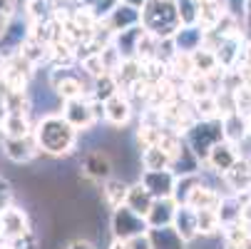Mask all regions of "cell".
Segmentation results:
<instances>
[{"instance_id": "cell-35", "label": "cell", "mask_w": 251, "mask_h": 249, "mask_svg": "<svg viewBox=\"0 0 251 249\" xmlns=\"http://www.w3.org/2000/svg\"><path fill=\"white\" fill-rule=\"evenodd\" d=\"M167 167H172V157L167 150H162L159 145L142 150V169H167Z\"/></svg>"}, {"instance_id": "cell-54", "label": "cell", "mask_w": 251, "mask_h": 249, "mask_svg": "<svg viewBox=\"0 0 251 249\" xmlns=\"http://www.w3.org/2000/svg\"><path fill=\"white\" fill-rule=\"evenodd\" d=\"M244 25H246L249 35H251V8H249V13H246V18H244Z\"/></svg>"}, {"instance_id": "cell-44", "label": "cell", "mask_w": 251, "mask_h": 249, "mask_svg": "<svg viewBox=\"0 0 251 249\" xmlns=\"http://www.w3.org/2000/svg\"><path fill=\"white\" fill-rule=\"evenodd\" d=\"M122 3V0H95V5H92V13L97 15V20H104L107 15H110L117 5Z\"/></svg>"}, {"instance_id": "cell-36", "label": "cell", "mask_w": 251, "mask_h": 249, "mask_svg": "<svg viewBox=\"0 0 251 249\" xmlns=\"http://www.w3.org/2000/svg\"><path fill=\"white\" fill-rule=\"evenodd\" d=\"M162 132H164V125H157V122H147V120H142L139 127H137V145L145 150V147H152V145H159V139H162Z\"/></svg>"}, {"instance_id": "cell-30", "label": "cell", "mask_w": 251, "mask_h": 249, "mask_svg": "<svg viewBox=\"0 0 251 249\" xmlns=\"http://www.w3.org/2000/svg\"><path fill=\"white\" fill-rule=\"evenodd\" d=\"M152 202H154L152 192H150L145 185H142L139 180H137L134 185H129V190H127V199H125L127 207H132L134 212H139V215H145V217H147V212H150Z\"/></svg>"}, {"instance_id": "cell-13", "label": "cell", "mask_w": 251, "mask_h": 249, "mask_svg": "<svg viewBox=\"0 0 251 249\" xmlns=\"http://www.w3.org/2000/svg\"><path fill=\"white\" fill-rule=\"evenodd\" d=\"M107 30H110L112 35L120 32V30H127V28H134L142 23V8H134L129 3H120L110 15H107L104 20H100Z\"/></svg>"}, {"instance_id": "cell-28", "label": "cell", "mask_w": 251, "mask_h": 249, "mask_svg": "<svg viewBox=\"0 0 251 249\" xmlns=\"http://www.w3.org/2000/svg\"><path fill=\"white\" fill-rule=\"evenodd\" d=\"M60 0H25V18L30 23H45L52 20L57 13Z\"/></svg>"}, {"instance_id": "cell-52", "label": "cell", "mask_w": 251, "mask_h": 249, "mask_svg": "<svg viewBox=\"0 0 251 249\" xmlns=\"http://www.w3.org/2000/svg\"><path fill=\"white\" fill-rule=\"evenodd\" d=\"M0 249H18L13 242H8V239H3V237H0Z\"/></svg>"}, {"instance_id": "cell-49", "label": "cell", "mask_w": 251, "mask_h": 249, "mask_svg": "<svg viewBox=\"0 0 251 249\" xmlns=\"http://www.w3.org/2000/svg\"><path fill=\"white\" fill-rule=\"evenodd\" d=\"M67 249H97V247L90 239H73V242L67 244Z\"/></svg>"}, {"instance_id": "cell-45", "label": "cell", "mask_w": 251, "mask_h": 249, "mask_svg": "<svg viewBox=\"0 0 251 249\" xmlns=\"http://www.w3.org/2000/svg\"><path fill=\"white\" fill-rule=\"evenodd\" d=\"M10 204H15V202H13V187H10L8 180H3V177H0V212H3L5 207H10Z\"/></svg>"}, {"instance_id": "cell-15", "label": "cell", "mask_w": 251, "mask_h": 249, "mask_svg": "<svg viewBox=\"0 0 251 249\" xmlns=\"http://www.w3.org/2000/svg\"><path fill=\"white\" fill-rule=\"evenodd\" d=\"M222 192L217 190V187H211V185H206V182H197L192 190H189V194H187V199L182 202V204H189V207H194V209H219V202H222Z\"/></svg>"}, {"instance_id": "cell-21", "label": "cell", "mask_w": 251, "mask_h": 249, "mask_svg": "<svg viewBox=\"0 0 251 249\" xmlns=\"http://www.w3.org/2000/svg\"><path fill=\"white\" fill-rule=\"evenodd\" d=\"M172 227L182 234L187 242H194L199 237V227H197V209L189 207V204H179L176 207V215H174V222Z\"/></svg>"}, {"instance_id": "cell-3", "label": "cell", "mask_w": 251, "mask_h": 249, "mask_svg": "<svg viewBox=\"0 0 251 249\" xmlns=\"http://www.w3.org/2000/svg\"><path fill=\"white\" fill-rule=\"evenodd\" d=\"M224 139V125L222 117H211V120H194V125L184 132V142L197 152V157L204 162L209 152Z\"/></svg>"}, {"instance_id": "cell-38", "label": "cell", "mask_w": 251, "mask_h": 249, "mask_svg": "<svg viewBox=\"0 0 251 249\" xmlns=\"http://www.w3.org/2000/svg\"><path fill=\"white\" fill-rule=\"evenodd\" d=\"M192 112H194L197 120L219 117V102H217V95H206V97L192 100Z\"/></svg>"}, {"instance_id": "cell-33", "label": "cell", "mask_w": 251, "mask_h": 249, "mask_svg": "<svg viewBox=\"0 0 251 249\" xmlns=\"http://www.w3.org/2000/svg\"><path fill=\"white\" fill-rule=\"evenodd\" d=\"M115 78L120 80V85H122V90H127L134 80H139V78H145V62H142L139 57H129V60H122V65H120V70L115 73Z\"/></svg>"}, {"instance_id": "cell-12", "label": "cell", "mask_w": 251, "mask_h": 249, "mask_svg": "<svg viewBox=\"0 0 251 249\" xmlns=\"http://www.w3.org/2000/svg\"><path fill=\"white\" fill-rule=\"evenodd\" d=\"M129 120H132V97L125 90L104 100V122H110L112 127H125Z\"/></svg>"}, {"instance_id": "cell-1", "label": "cell", "mask_w": 251, "mask_h": 249, "mask_svg": "<svg viewBox=\"0 0 251 249\" xmlns=\"http://www.w3.org/2000/svg\"><path fill=\"white\" fill-rule=\"evenodd\" d=\"M35 139H38V147L43 155L48 157H67L73 155L77 147V137L80 132L70 125L62 112H48L35 122L32 130Z\"/></svg>"}, {"instance_id": "cell-25", "label": "cell", "mask_w": 251, "mask_h": 249, "mask_svg": "<svg viewBox=\"0 0 251 249\" xmlns=\"http://www.w3.org/2000/svg\"><path fill=\"white\" fill-rule=\"evenodd\" d=\"M32 130H35V122L30 120V115L8 112L5 120L0 122V135L3 137H27V135H32Z\"/></svg>"}, {"instance_id": "cell-23", "label": "cell", "mask_w": 251, "mask_h": 249, "mask_svg": "<svg viewBox=\"0 0 251 249\" xmlns=\"http://www.w3.org/2000/svg\"><path fill=\"white\" fill-rule=\"evenodd\" d=\"M182 87H184L182 92H184V97H187V100H199V97L214 95V92L219 90L211 75H201V73L189 75V78L184 80V85H182Z\"/></svg>"}, {"instance_id": "cell-29", "label": "cell", "mask_w": 251, "mask_h": 249, "mask_svg": "<svg viewBox=\"0 0 251 249\" xmlns=\"http://www.w3.org/2000/svg\"><path fill=\"white\" fill-rule=\"evenodd\" d=\"M192 60H194V70L201 75H219L222 73V65H219V57H217V50H211L206 45H201L199 50L192 53Z\"/></svg>"}, {"instance_id": "cell-26", "label": "cell", "mask_w": 251, "mask_h": 249, "mask_svg": "<svg viewBox=\"0 0 251 249\" xmlns=\"http://www.w3.org/2000/svg\"><path fill=\"white\" fill-rule=\"evenodd\" d=\"M27 62H32L35 67H40V65H48L50 62V55H52V48L48 45V43H43V40H35V38H27L23 45H20V50H18Z\"/></svg>"}, {"instance_id": "cell-39", "label": "cell", "mask_w": 251, "mask_h": 249, "mask_svg": "<svg viewBox=\"0 0 251 249\" xmlns=\"http://www.w3.org/2000/svg\"><path fill=\"white\" fill-rule=\"evenodd\" d=\"M3 100H5L8 112H15V115H30V110H32V100H30L27 92H15V90H10Z\"/></svg>"}, {"instance_id": "cell-53", "label": "cell", "mask_w": 251, "mask_h": 249, "mask_svg": "<svg viewBox=\"0 0 251 249\" xmlns=\"http://www.w3.org/2000/svg\"><path fill=\"white\" fill-rule=\"evenodd\" d=\"M122 3H129V5H134V8H142L147 0H122Z\"/></svg>"}, {"instance_id": "cell-9", "label": "cell", "mask_w": 251, "mask_h": 249, "mask_svg": "<svg viewBox=\"0 0 251 249\" xmlns=\"http://www.w3.org/2000/svg\"><path fill=\"white\" fill-rule=\"evenodd\" d=\"M239 157H241L239 145H234V142H229V139H222L219 145L209 152V157L204 160V167L211 169L214 174L224 177V174L239 162Z\"/></svg>"}, {"instance_id": "cell-17", "label": "cell", "mask_w": 251, "mask_h": 249, "mask_svg": "<svg viewBox=\"0 0 251 249\" xmlns=\"http://www.w3.org/2000/svg\"><path fill=\"white\" fill-rule=\"evenodd\" d=\"M145 32H147V28L145 25H134V28H127V30H120V32H115L112 35V45L120 50V55L125 57V60H129V57H137V50H139V40L145 38Z\"/></svg>"}, {"instance_id": "cell-16", "label": "cell", "mask_w": 251, "mask_h": 249, "mask_svg": "<svg viewBox=\"0 0 251 249\" xmlns=\"http://www.w3.org/2000/svg\"><path fill=\"white\" fill-rule=\"evenodd\" d=\"M82 174L87 177V180L92 182H104L112 177V162L110 157H107L104 152L100 150H92L82 157Z\"/></svg>"}, {"instance_id": "cell-56", "label": "cell", "mask_w": 251, "mask_h": 249, "mask_svg": "<svg viewBox=\"0 0 251 249\" xmlns=\"http://www.w3.org/2000/svg\"><path fill=\"white\" fill-rule=\"evenodd\" d=\"M3 80H5V62L0 60V83H3Z\"/></svg>"}, {"instance_id": "cell-31", "label": "cell", "mask_w": 251, "mask_h": 249, "mask_svg": "<svg viewBox=\"0 0 251 249\" xmlns=\"http://www.w3.org/2000/svg\"><path fill=\"white\" fill-rule=\"evenodd\" d=\"M127 190H129V185L122 182V180H112V177H110V180H104L102 182V199H104V204L110 209L122 207L125 199H127Z\"/></svg>"}, {"instance_id": "cell-4", "label": "cell", "mask_w": 251, "mask_h": 249, "mask_svg": "<svg viewBox=\"0 0 251 249\" xmlns=\"http://www.w3.org/2000/svg\"><path fill=\"white\" fill-rule=\"evenodd\" d=\"M110 229H112V237L129 242L132 237H139V234L150 232V224H147V217L145 215H139V212H134L132 207L122 204V207L112 209Z\"/></svg>"}, {"instance_id": "cell-46", "label": "cell", "mask_w": 251, "mask_h": 249, "mask_svg": "<svg viewBox=\"0 0 251 249\" xmlns=\"http://www.w3.org/2000/svg\"><path fill=\"white\" fill-rule=\"evenodd\" d=\"M127 249H152V242H150V234H139V237H132L127 242Z\"/></svg>"}, {"instance_id": "cell-24", "label": "cell", "mask_w": 251, "mask_h": 249, "mask_svg": "<svg viewBox=\"0 0 251 249\" xmlns=\"http://www.w3.org/2000/svg\"><path fill=\"white\" fill-rule=\"evenodd\" d=\"M222 125H224V139L234 142V145H241V142L249 137V117H244L241 112L224 115Z\"/></svg>"}, {"instance_id": "cell-22", "label": "cell", "mask_w": 251, "mask_h": 249, "mask_svg": "<svg viewBox=\"0 0 251 249\" xmlns=\"http://www.w3.org/2000/svg\"><path fill=\"white\" fill-rule=\"evenodd\" d=\"M201 167H204V162L197 157V152L187 145L179 147V152L172 157V169L176 172V177H187V174H199L201 172Z\"/></svg>"}, {"instance_id": "cell-48", "label": "cell", "mask_w": 251, "mask_h": 249, "mask_svg": "<svg viewBox=\"0 0 251 249\" xmlns=\"http://www.w3.org/2000/svg\"><path fill=\"white\" fill-rule=\"evenodd\" d=\"M0 13L18 15V0H0Z\"/></svg>"}, {"instance_id": "cell-32", "label": "cell", "mask_w": 251, "mask_h": 249, "mask_svg": "<svg viewBox=\"0 0 251 249\" xmlns=\"http://www.w3.org/2000/svg\"><path fill=\"white\" fill-rule=\"evenodd\" d=\"M117 92H122V85H120V80L112 75V73H104L102 78H97V80H92V87H90V97H95V100H110L112 95H117Z\"/></svg>"}, {"instance_id": "cell-2", "label": "cell", "mask_w": 251, "mask_h": 249, "mask_svg": "<svg viewBox=\"0 0 251 249\" xmlns=\"http://www.w3.org/2000/svg\"><path fill=\"white\" fill-rule=\"evenodd\" d=\"M142 25L162 40L172 38V35L182 28L176 0H147V3L142 5Z\"/></svg>"}, {"instance_id": "cell-11", "label": "cell", "mask_w": 251, "mask_h": 249, "mask_svg": "<svg viewBox=\"0 0 251 249\" xmlns=\"http://www.w3.org/2000/svg\"><path fill=\"white\" fill-rule=\"evenodd\" d=\"M244 50H246V40L241 30L239 32H231V35H224L219 48H217V57H219V65L224 70H234L241 65L244 60Z\"/></svg>"}, {"instance_id": "cell-41", "label": "cell", "mask_w": 251, "mask_h": 249, "mask_svg": "<svg viewBox=\"0 0 251 249\" xmlns=\"http://www.w3.org/2000/svg\"><path fill=\"white\" fill-rule=\"evenodd\" d=\"M80 65H82V73H85L90 80H97V78H102V75L107 73L104 65H102L100 53H90L87 57H82V60H80Z\"/></svg>"}, {"instance_id": "cell-50", "label": "cell", "mask_w": 251, "mask_h": 249, "mask_svg": "<svg viewBox=\"0 0 251 249\" xmlns=\"http://www.w3.org/2000/svg\"><path fill=\"white\" fill-rule=\"evenodd\" d=\"M10 20H13V15H5V13H0V38H3V35H5V30H8Z\"/></svg>"}, {"instance_id": "cell-10", "label": "cell", "mask_w": 251, "mask_h": 249, "mask_svg": "<svg viewBox=\"0 0 251 249\" xmlns=\"http://www.w3.org/2000/svg\"><path fill=\"white\" fill-rule=\"evenodd\" d=\"M3 152L15 165H27L38 155H43L40 147H38L35 135H27V137H3Z\"/></svg>"}, {"instance_id": "cell-5", "label": "cell", "mask_w": 251, "mask_h": 249, "mask_svg": "<svg viewBox=\"0 0 251 249\" xmlns=\"http://www.w3.org/2000/svg\"><path fill=\"white\" fill-rule=\"evenodd\" d=\"M50 87H52V92L57 95L60 102L90 95L85 83L73 73V67H57V65H52V70H50Z\"/></svg>"}, {"instance_id": "cell-43", "label": "cell", "mask_w": 251, "mask_h": 249, "mask_svg": "<svg viewBox=\"0 0 251 249\" xmlns=\"http://www.w3.org/2000/svg\"><path fill=\"white\" fill-rule=\"evenodd\" d=\"M222 3H224V13L236 18L239 23L246 18V13L251 8V0H222Z\"/></svg>"}, {"instance_id": "cell-19", "label": "cell", "mask_w": 251, "mask_h": 249, "mask_svg": "<svg viewBox=\"0 0 251 249\" xmlns=\"http://www.w3.org/2000/svg\"><path fill=\"white\" fill-rule=\"evenodd\" d=\"M176 207L179 202L174 197H159L152 202L150 212H147V224L150 227H167L174 222V215H176Z\"/></svg>"}, {"instance_id": "cell-34", "label": "cell", "mask_w": 251, "mask_h": 249, "mask_svg": "<svg viewBox=\"0 0 251 249\" xmlns=\"http://www.w3.org/2000/svg\"><path fill=\"white\" fill-rule=\"evenodd\" d=\"M217 212H219V220H222V229H224L226 224H231V222H239V220H241V199H239V194L226 192V194L222 197Z\"/></svg>"}, {"instance_id": "cell-40", "label": "cell", "mask_w": 251, "mask_h": 249, "mask_svg": "<svg viewBox=\"0 0 251 249\" xmlns=\"http://www.w3.org/2000/svg\"><path fill=\"white\" fill-rule=\"evenodd\" d=\"M199 0H176V10L182 25H199Z\"/></svg>"}, {"instance_id": "cell-42", "label": "cell", "mask_w": 251, "mask_h": 249, "mask_svg": "<svg viewBox=\"0 0 251 249\" xmlns=\"http://www.w3.org/2000/svg\"><path fill=\"white\" fill-rule=\"evenodd\" d=\"M100 57H102V65H104V70H107V73H117V70H120V65H122V55H120V50L110 43V45H104L102 50H100Z\"/></svg>"}, {"instance_id": "cell-51", "label": "cell", "mask_w": 251, "mask_h": 249, "mask_svg": "<svg viewBox=\"0 0 251 249\" xmlns=\"http://www.w3.org/2000/svg\"><path fill=\"white\" fill-rule=\"evenodd\" d=\"M110 249H127V242H125V239H117V237H112V242H110Z\"/></svg>"}, {"instance_id": "cell-27", "label": "cell", "mask_w": 251, "mask_h": 249, "mask_svg": "<svg viewBox=\"0 0 251 249\" xmlns=\"http://www.w3.org/2000/svg\"><path fill=\"white\" fill-rule=\"evenodd\" d=\"M167 67H169V78L176 80L179 85H184V80L197 73V70H194V60H192V53H179V50L169 57Z\"/></svg>"}, {"instance_id": "cell-20", "label": "cell", "mask_w": 251, "mask_h": 249, "mask_svg": "<svg viewBox=\"0 0 251 249\" xmlns=\"http://www.w3.org/2000/svg\"><path fill=\"white\" fill-rule=\"evenodd\" d=\"M147 234H150L152 249H187V244H189L172 224H167V227H150Z\"/></svg>"}, {"instance_id": "cell-55", "label": "cell", "mask_w": 251, "mask_h": 249, "mask_svg": "<svg viewBox=\"0 0 251 249\" xmlns=\"http://www.w3.org/2000/svg\"><path fill=\"white\" fill-rule=\"evenodd\" d=\"M77 5H85V8H92L95 0H77Z\"/></svg>"}, {"instance_id": "cell-14", "label": "cell", "mask_w": 251, "mask_h": 249, "mask_svg": "<svg viewBox=\"0 0 251 249\" xmlns=\"http://www.w3.org/2000/svg\"><path fill=\"white\" fill-rule=\"evenodd\" d=\"M231 194H249L251 192V160L239 157V162L222 177Z\"/></svg>"}, {"instance_id": "cell-7", "label": "cell", "mask_w": 251, "mask_h": 249, "mask_svg": "<svg viewBox=\"0 0 251 249\" xmlns=\"http://www.w3.org/2000/svg\"><path fill=\"white\" fill-rule=\"evenodd\" d=\"M0 224H3V239L8 242H20L27 234H32L30 229V220H27V212L20 209L18 204H10L0 212Z\"/></svg>"}, {"instance_id": "cell-47", "label": "cell", "mask_w": 251, "mask_h": 249, "mask_svg": "<svg viewBox=\"0 0 251 249\" xmlns=\"http://www.w3.org/2000/svg\"><path fill=\"white\" fill-rule=\"evenodd\" d=\"M224 249H251V234L244 239H224Z\"/></svg>"}, {"instance_id": "cell-57", "label": "cell", "mask_w": 251, "mask_h": 249, "mask_svg": "<svg viewBox=\"0 0 251 249\" xmlns=\"http://www.w3.org/2000/svg\"><path fill=\"white\" fill-rule=\"evenodd\" d=\"M249 137H251V117H249Z\"/></svg>"}, {"instance_id": "cell-37", "label": "cell", "mask_w": 251, "mask_h": 249, "mask_svg": "<svg viewBox=\"0 0 251 249\" xmlns=\"http://www.w3.org/2000/svg\"><path fill=\"white\" fill-rule=\"evenodd\" d=\"M197 227L199 237H214L222 232V220L217 209H197Z\"/></svg>"}, {"instance_id": "cell-8", "label": "cell", "mask_w": 251, "mask_h": 249, "mask_svg": "<svg viewBox=\"0 0 251 249\" xmlns=\"http://www.w3.org/2000/svg\"><path fill=\"white\" fill-rule=\"evenodd\" d=\"M176 172L172 167L167 169H142L139 174V182L145 185L154 199L159 197H174V190H176Z\"/></svg>"}, {"instance_id": "cell-18", "label": "cell", "mask_w": 251, "mask_h": 249, "mask_svg": "<svg viewBox=\"0 0 251 249\" xmlns=\"http://www.w3.org/2000/svg\"><path fill=\"white\" fill-rule=\"evenodd\" d=\"M204 38H206V30L201 25H182L172 35V43L174 50L179 53H194L204 45Z\"/></svg>"}, {"instance_id": "cell-6", "label": "cell", "mask_w": 251, "mask_h": 249, "mask_svg": "<svg viewBox=\"0 0 251 249\" xmlns=\"http://www.w3.org/2000/svg\"><path fill=\"white\" fill-rule=\"evenodd\" d=\"M62 117L73 125L77 132H87L97 125L95 120V112H92V102H90V95L85 97H75V100H65L62 102Z\"/></svg>"}]
</instances>
